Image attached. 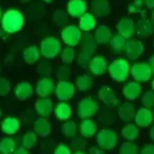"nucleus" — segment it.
Wrapping results in <instances>:
<instances>
[{"label":"nucleus","instance_id":"f257e3e1","mask_svg":"<svg viewBox=\"0 0 154 154\" xmlns=\"http://www.w3.org/2000/svg\"><path fill=\"white\" fill-rule=\"evenodd\" d=\"M1 24L2 30L7 34L15 33L23 27L24 16L19 10L11 8L2 15Z\"/></svg>","mask_w":154,"mask_h":154},{"label":"nucleus","instance_id":"f03ea898","mask_svg":"<svg viewBox=\"0 0 154 154\" xmlns=\"http://www.w3.org/2000/svg\"><path fill=\"white\" fill-rule=\"evenodd\" d=\"M131 66L127 59L119 58L109 64L107 71L113 80L123 83L131 75Z\"/></svg>","mask_w":154,"mask_h":154},{"label":"nucleus","instance_id":"7ed1b4c3","mask_svg":"<svg viewBox=\"0 0 154 154\" xmlns=\"http://www.w3.org/2000/svg\"><path fill=\"white\" fill-rule=\"evenodd\" d=\"M39 49L42 56L47 59H54L61 53V42L58 38L48 36L42 39Z\"/></svg>","mask_w":154,"mask_h":154},{"label":"nucleus","instance_id":"20e7f679","mask_svg":"<svg viewBox=\"0 0 154 154\" xmlns=\"http://www.w3.org/2000/svg\"><path fill=\"white\" fill-rule=\"evenodd\" d=\"M97 143L103 150H111L118 142L117 133L110 129H102L97 133Z\"/></svg>","mask_w":154,"mask_h":154},{"label":"nucleus","instance_id":"39448f33","mask_svg":"<svg viewBox=\"0 0 154 154\" xmlns=\"http://www.w3.org/2000/svg\"><path fill=\"white\" fill-rule=\"evenodd\" d=\"M82 31L77 25H67L61 32V37L64 44L68 46L75 47L82 40Z\"/></svg>","mask_w":154,"mask_h":154},{"label":"nucleus","instance_id":"423d86ee","mask_svg":"<svg viewBox=\"0 0 154 154\" xmlns=\"http://www.w3.org/2000/svg\"><path fill=\"white\" fill-rule=\"evenodd\" d=\"M99 110V106L95 100L92 98H85L79 102L77 108V113L82 120L91 119Z\"/></svg>","mask_w":154,"mask_h":154},{"label":"nucleus","instance_id":"0eeeda50","mask_svg":"<svg viewBox=\"0 0 154 154\" xmlns=\"http://www.w3.org/2000/svg\"><path fill=\"white\" fill-rule=\"evenodd\" d=\"M131 75L138 83H146L152 77V72L148 63H136L131 66Z\"/></svg>","mask_w":154,"mask_h":154},{"label":"nucleus","instance_id":"6e6552de","mask_svg":"<svg viewBox=\"0 0 154 154\" xmlns=\"http://www.w3.org/2000/svg\"><path fill=\"white\" fill-rule=\"evenodd\" d=\"M76 92V87L71 82L59 81L55 87L56 97L61 102H66L73 98Z\"/></svg>","mask_w":154,"mask_h":154},{"label":"nucleus","instance_id":"1a4fd4ad","mask_svg":"<svg viewBox=\"0 0 154 154\" xmlns=\"http://www.w3.org/2000/svg\"><path fill=\"white\" fill-rule=\"evenodd\" d=\"M55 87V83L52 79L50 77H42L37 82L35 90L40 97L47 98L54 93Z\"/></svg>","mask_w":154,"mask_h":154},{"label":"nucleus","instance_id":"9d476101","mask_svg":"<svg viewBox=\"0 0 154 154\" xmlns=\"http://www.w3.org/2000/svg\"><path fill=\"white\" fill-rule=\"evenodd\" d=\"M144 52V45L138 39H131L127 41L125 47L126 56L131 60H137L143 55Z\"/></svg>","mask_w":154,"mask_h":154},{"label":"nucleus","instance_id":"9b49d317","mask_svg":"<svg viewBox=\"0 0 154 154\" xmlns=\"http://www.w3.org/2000/svg\"><path fill=\"white\" fill-rule=\"evenodd\" d=\"M99 100L109 107H115L119 105L120 101L116 96L115 92L108 86H103L100 87L97 93Z\"/></svg>","mask_w":154,"mask_h":154},{"label":"nucleus","instance_id":"f8f14e48","mask_svg":"<svg viewBox=\"0 0 154 154\" xmlns=\"http://www.w3.org/2000/svg\"><path fill=\"white\" fill-rule=\"evenodd\" d=\"M117 29L123 37L130 39L136 33V24L131 18H123L117 22Z\"/></svg>","mask_w":154,"mask_h":154},{"label":"nucleus","instance_id":"ddd939ff","mask_svg":"<svg viewBox=\"0 0 154 154\" xmlns=\"http://www.w3.org/2000/svg\"><path fill=\"white\" fill-rule=\"evenodd\" d=\"M108 66V63L104 56H96L92 57L88 69L94 76H101L107 71Z\"/></svg>","mask_w":154,"mask_h":154},{"label":"nucleus","instance_id":"4468645a","mask_svg":"<svg viewBox=\"0 0 154 154\" xmlns=\"http://www.w3.org/2000/svg\"><path fill=\"white\" fill-rule=\"evenodd\" d=\"M153 120L154 116L152 110L146 107H142L137 110L134 117L136 125L143 128L150 126L153 122Z\"/></svg>","mask_w":154,"mask_h":154},{"label":"nucleus","instance_id":"2eb2a0df","mask_svg":"<svg viewBox=\"0 0 154 154\" xmlns=\"http://www.w3.org/2000/svg\"><path fill=\"white\" fill-rule=\"evenodd\" d=\"M88 4L85 0H70L67 5V12L73 18H80L87 12Z\"/></svg>","mask_w":154,"mask_h":154},{"label":"nucleus","instance_id":"dca6fc26","mask_svg":"<svg viewBox=\"0 0 154 154\" xmlns=\"http://www.w3.org/2000/svg\"><path fill=\"white\" fill-rule=\"evenodd\" d=\"M143 87L140 83L137 81H131L126 83L123 88V94L129 101L137 100L141 96Z\"/></svg>","mask_w":154,"mask_h":154},{"label":"nucleus","instance_id":"f3484780","mask_svg":"<svg viewBox=\"0 0 154 154\" xmlns=\"http://www.w3.org/2000/svg\"><path fill=\"white\" fill-rule=\"evenodd\" d=\"M54 104L51 99L48 97L47 98H42L40 97L36 100L35 103V109L38 114L41 117L49 116L51 113L54 111Z\"/></svg>","mask_w":154,"mask_h":154},{"label":"nucleus","instance_id":"a211bd4d","mask_svg":"<svg viewBox=\"0 0 154 154\" xmlns=\"http://www.w3.org/2000/svg\"><path fill=\"white\" fill-rule=\"evenodd\" d=\"M136 33L141 38L149 37L154 33V25L149 19L141 18L136 23Z\"/></svg>","mask_w":154,"mask_h":154},{"label":"nucleus","instance_id":"6ab92c4d","mask_svg":"<svg viewBox=\"0 0 154 154\" xmlns=\"http://www.w3.org/2000/svg\"><path fill=\"white\" fill-rule=\"evenodd\" d=\"M35 89L28 82H22L15 87L14 93L18 100L23 101L33 96Z\"/></svg>","mask_w":154,"mask_h":154},{"label":"nucleus","instance_id":"aec40b11","mask_svg":"<svg viewBox=\"0 0 154 154\" xmlns=\"http://www.w3.org/2000/svg\"><path fill=\"white\" fill-rule=\"evenodd\" d=\"M21 126L20 121L15 117H6L1 123V129L7 135H13L19 130Z\"/></svg>","mask_w":154,"mask_h":154},{"label":"nucleus","instance_id":"412c9836","mask_svg":"<svg viewBox=\"0 0 154 154\" xmlns=\"http://www.w3.org/2000/svg\"><path fill=\"white\" fill-rule=\"evenodd\" d=\"M135 106L130 102H126L120 104L118 107L117 113L119 117L125 122H131L134 120L136 115Z\"/></svg>","mask_w":154,"mask_h":154},{"label":"nucleus","instance_id":"4be33fe9","mask_svg":"<svg viewBox=\"0 0 154 154\" xmlns=\"http://www.w3.org/2000/svg\"><path fill=\"white\" fill-rule=\"evenodd\" d=\"M79 131L83 137L90 138L97 133V126L93 120L85 119L80 123Z\"/></svg>","mask_w":154,"mask_h":154},{"label":"nucleus","instance_id":"5701e85b","mask_svg":"<svg viewBox=\"0 0 154 154\" xmlns=\"http://www.w3.org/2000/svg\"><path fill=\"white\" fill-rule=\"evenodd\" d=\"M91 10L97 17L107 16L110 12L108 0H93L91 2Z\"/></svg>","mask_w":154,"mask_h":154},{"label":"nucleus","instance_id":"b1692460","mask_svg":"<svg viewBox=\"0 0 154 154\" xmlns=\"http://www.w3.org/2000/svg\"><path fill=\"white\" fill-rule=\"evenodd\" d=\"M54 113L61 121H67L72 115V108L67 102H60L54 106Z\"/></svg>","mask_w":154,"mask_h":154},{"label":"nucleus","instance_id":"393cba45","mask_svg":"<svg viewBox=\"0 0 154 154\" xmlns=\"http://www.w3.org/2000/svg\"><path fill=\"white\" fill-rule=\"evenodd\" d=\"M94 36L97 44H106L110 42L113 35L111 29L108 26L101 25L96 28Z\"/></svg>","mask_w":154,"mask_h":154},{"label":"nucleus","instance_id":"a878e982","mask_svg":"<svg viewBox=\"0 0 154 154\" xmlns=\"http://www.w3.org/2000/svg\"><path fill=\"white\" fill-rule=\"evenodd\" d=\"M97 20L94 14L86 12L79 18L80 29L85 32H89L96 28Z\"/></svg>","mask_w":154,"mask_h":154},{"label":"nucleus","instance_id":"bb28decb","mask_svg":"<svg viewBox=\"0 0 154 154\" xmlns=\"http://www.w3.org/2000/svg\"><path fill=\"white\" fill-rule=\"evenodd\" d=\"M34 131L38 136L45 137L51 132V125L46 118L40 117L35 122Z\"/></svg>","mask_w":154,"mask_h":154},{"label":"nucleus","instance_id":"cd10ccee","mask_svg":"<svg viewBox=\"0 0 154 154\" xmlns=\"http://www.w3.org/2000/svg\"><path fill=\"white\" fill-rule=\"evenodd\" d=\"M82 51L87 52L93 55L97 49V43L94 36L90 32H85L82 36V40L80 42Z\"/></svg>","mask_w":154,"mask_h":154},{"label":"nucleus","instance_id":"c85d7f7f","mask_svg":"<svg viewBox=\"0 0 154 154\" xmlns=\"http://www.w3.org/2000/svg\"><path fill=\"white\" fill-rule=\"evenodd\" d=\"M40 49L36 46H29L23 51V59L28 64L32 65L37 63L40 59Z\"/></svg>","mask_w":154,"mask_h":154},{"label":"nucleus","instance_id":"c756f323","mask_svg":"<svg viewBox=\"0 0 154 154\" xmlns=\"http://www.w3.org/2000/svg\"><path fill=\"white\" fill-rule=\"evenodd\" d=\"M127 42V41L125 38L119 33H117L112 36L110 41V45L113 53L116 54H121L125 51Z\"/></svg>","mask_w":154,"mask_h":154},{"label":"nucleus","instance_id":"7c9ffc66","mask_svg":"<svg viewBox=\"0 0 154 154\" xmlns=\"http://www.w3.org/2000/svg\"><path fill=\"white\" fill-rule=\"evenodd\" d=\"M93 85V78L88 74H83L78 76L75 81V87L81 92H87L90 90Z\"/></svg>","mask_w":154,"mask_h":154},{"label":"nucleus","instance_id":"2f4dec72","mask_svg":"<svg viewBox=\"0 0 154 154\" xmlns=\"http://www.w3.org/2000/svg\"><path fill=\"white\" fill-rule=\"evenodd\" d=\"M140 129L138 126L134 123H128L121 130V135L127 141H134L138 137Z\"/></svg>","mask_w":154,"mask_h":154},{"label":"nucleus","instance_id":"473e14b6","mask_svg":"<svg viewBox=\"0 0 154 154\" xmlns=\"http://www.w3.org/2000/svg\"><path fill=\"white\" fill-rule=\"evenodd\" d=\"M16 143L12 137H5L0 141V154H13Z\"/></svg>","mask_w":154,"mask_h":154},{"label":"nucleus","instance_id":"72a5a7b5","mask_svg":"<svg viewBox=\"0 0 154 154\" xmlns=\"http://www.w3.org/2000/svg\"><path fill=\"white\" fill-rule=\"evenodd\" d=\"M61 60L64 64L69 65L74 62L76 59V51L74 47L71 46H66L64 49H61L60 53Z\"/></svg>","mask_w":154,"mask_h":154},{"label":"nucleus","instance_id":"f704fd0d","mask_svg":"<svg viewBox=\"0 0 154 154\" xmlns=\"http://www.w3.org/2000/svg\"><path fill=\"white\" fill-rule=\"evenodd\" d=\"M38 142V135L35 131H28L22 138V144L24 148L31 149L34 148Z\"/></svg>","mask_w":154,"mask_h":154},{"label":"nucleus","instance_id":"c9c22d12","mask_svg":"<svg viewBox=\"0 0 154 154\" xmlns=\"http://www.w3.org/2000/svg\"><path fill=\"white\" fill-rule=\"evenodd\" d=\"M78 131V126L75 121L67 120L61 126V132L66 137H74Z\"/></svg>","mask_w":154,"mask_h":154},{"label":"nucleus","instance_id":"e433bc0d","mask_svg":"<svg viewBox=\"0 0 154 154\" xmlns=\"http://www.w3.org/2000/svg\"><path fill=\"white\" fill-rule=\"evenodd\" d=\"M52 19L58 26L63 27L68 22V13L62 9H58L53 13Z\"/></svg>","mask_w":154,"mask_h":154},{"label":"nucleus","instance_id":"4c0bfd02","mask_svg":"<svg viewBox=\"0 0 154 154\" xmlns=\"http://www.w3.org/2000/svg\"><path fill=\"white\" fill-rule=\"evenodd\" d=\"M137 146L131 141H127L121 145L119 149V154H139Z\"/></svg>","mask_w":154,"mask_h":154},{"label":"nucleus","instance_id":"58836bf2","mask_svg":"<svg viewBox=\"0 0 154 154\" xmlns=\"http://www.w3.org/2000/svg\"><path fill=\"white\" fill-rule=\"evenodd\" d=\"M88 146V141L82 137H76L71 140V147L76 152H84Z\"/></svg>","mask_w":154,"mask_h":154},{"label":"nucleus","instance_id":"ea45409f","mask_svg":"<svg viewBox=\"0 0 154 154\" xmlns=\"http://www.w3.org/2000/svg\"><path fill=\"white\" fill-rule=\"evenodd\" d=\"M143 107L151 109L154 106V91L153 90H147L143 94L141 98Z\"/></svg>","mask_w":154,"mask_h":154},{"label":"nucleus","instance_id":"a19ab883","mask_svg":"<svg viewBox=\"0 0 154 154\" xmlns=\"http://www.w3.org/2000/svg\"><path fill=\"white\" fill-rule=\"evenodd\" d=\"M71 74V70L68 65H63L58 67L56 71V76L60 81H66L70 78Z\"/></svg>","mask_w":154,"mask_h":154},{"label":"nucleus","instance_id":"79ce46f5","mask_svg":"<svg viewBox=\"0 0 154 154\" xmlns=\"http://www.w3.org/2000/svg\"><path fill=\"white\" fill-rule=\"evenodd\" d=\"M92 59V54L82 51L77 56V63L82 68L88 67Z\"/></svg>","mask_w":154,"mask_h":154},{"label":"nucleus","instance_id":"37998d69","mask_svg":"<svg viewBox=\"0 0 154 154\" xmlns=\"http://www.w3.org/2000/svg\"><path fill=\"white\" fill-rule=\"evenodd\" d=\"M38 72L43 77H49L52 71V67L47 60H42L38 65Z\"/></svg>","mask_w":154,"mask_h":154},{"label":"nucleus","instance_id":"c03bdc74","mask_svg":"<svg viewBox=\"0 0 154 154\" xmlns=\"http://www.w3.org/2000/svg\"><path fill=\"white\" fill-rule=\"evenodd\" d=\"M144 0H134L132 3L128 5V12L130 14H136L143 10Z\"/></svg>","mask_w":154,"mask_h":154},{"label":"nucleus","instance_id":"a18cd8bd","mask_svg":"<svg viewBox=\"0 0 154 154\" xmlns=\"http://www.w3.org/2000/svg\"><path fill=\"white\" fill-rule=\"evenodd\" d=\"M11 90V84L7 79L0 77V96H6Z\"/></svg>","mask_w":154,"mask_h":154},{"label":"nucleus","instance_id":"49530a36","mask_svg":"<svg viewBox=\"0 0 154 154\" xmlns=\"http://www.w3.org/2000/svg\"><path fill=\"white\" fill-rule=\"evenodd\" d=\"M100 121L103 123V124L106 125H109V124L112 123L113 122V113L110 112V111H103V113H101L100 115Z\"/></svg>","mask_w":154,"mask_h":154},{"label":"nucleus","instance_id":"de8ad7c7","mask_svg":"<svg viewBox=\"0 0 154 154\" xmlns=\"http://www.w3.org/2000/svg\"><path fill=\"white\" fill-rule=\"evenodd\" d=\"M54 154H71V151L65 144H59L54 149Z\"/></svg>","mask_w":154,"mask_h":154},{"label":"nucleus","instance_id":"09e8293b","mask_svg":"<svg viewBox=\"0 0 154 154\" xmlns=\"http://www.w3.org/2000/svg\"><path fill=\"white\" fill-rule=\"evenodd\" d=\"M139 154H154V144H146L140 151Z\"/></svg>","mask_w":154,"mask_h":154},{"label":"nucleus","instance_id":"8fccbe9b","mask_svg":"<svg viewBox=\"0 0 154 154\" xmlns=\"http://www.w3.org/2000/svg\"><path fill=\"white\" fill-rule=\"evenodd\" d=\"M88 154H106L104 150L99 146H92L88 151Z\"/></svg>","mask_w":154,"mask_h":154},{"label":"nucleus","instance_id":"3c124183","mask_svg":"<svg viewBox=\"0 0 154 154\" xmlns=\"http://www.w3.org/2000/svg\"><path fill=\"white\" fill-rule=\"evenodd\" d=\"M13 154H30L29 152L28 151L27 149L24 147H20L19 149H15V151L14 152Z\"/></svg>","mask_w":154,"mask_h":154},{"label":"nucleus","instance_id":"603ef678","mask_svg":"<svg viewBox=\"0 0 154 154\" xmlns=\"http://www.w3.org/2000/svg\"><path fill=\"white\" fill-rule=\"evenodd\" d=\"M144 4L149 9H154V0H144Z\"/></svg>","mask_w":154,"mask_h":154},{"label":"nucleus","instance_id":"864d4df0","mask_svg":"<svg viewBox=\"0 0 154 154\" xmlns=\"http://www.w3.org/2000/svg\"><path fill=\"white\" fill-rule=\"evenodd\" d=\"M148 64H149V66H150L151 70H152V74H153L154 73V55L150 58V59H149V61Z\"/></svg>","mask_w":154,"mask_h":154},{"label":"nucleus","instance_id":"5fc2aeb1","mask_svg":"<svg viewBox=\"0 0 154 154\" xmlns=\"http://www.w3.org/2000/svg\"><path fill=\"white\" fill-rule=\"evenodd\" d=\"M149 136H150L151 139L154 142V125L151 127L150 130H149Z\"/></svg>","mask_w":154,"mask_h":154},{"label":"nucleus","instance_id":"6e6d98bb","mask_svg":"<svg viewBox=\"0 0 154 154\" xmlns=\"http://www.w3.org/2000/svg\"><path fill=\"white\" fill-rule=\"evenodd\" d=\"M149 20L151 21V22L152 23V25H154V9L152 11V12H151V17H150V19Z\"/></svg>","mask_w":154,"mask_h":154},{"label":"nucleus","instance_id":"4d7b16f0","mask_svg":"<svg viewBox=\"0 0 154 154\" xmlns=\"http://www.w3.org/2000/svg\"><path fill=\"white\" fill-rule=\"evenodd\" d=\"M21 2H22V3H27V2H30L31 0H20Z\"/></svg>","mask_w":154,"mask_h":154},{"label":"nucleus","instance_id":"13d9d810","mask_svg":"<svg viewBox=\"0 0 154 154\" xmlns=\"http://www.w3.org/2000/svg\"><path fill=\"white\" fill-rule=\"evenodd\" d=\"M43 2H46V3H51V2H52L53 0H42Z\"/></svg>","mask_w":154,"mask_h":154},{"label":"nucleus","instance_id":"bf43d9fd","mask_svg":"<svg viewBox=\"0 0 154 154\" xmlns=\"http://www.w3.org/2000/svg\"><path fill=\"white\" fill-rule=\"evenodd\" d=\"M151 87H152V90L154 91V79L152 80V83H151Z\"/></svg>","mask_w":154,"mask_h":154},{"label":"nucleus","instance_id":"052dcab7","mask_svg":"<svg viewBox=\"0 0 154 154\" xmlns=\"http://www.w3.org/2000/svg\"><path fill=\"white\" fill-rule=\"evenodd\" d=\"M74 154H86V153L84 152H76L75 153H74Z\"/></svg>","mask_w":154,"mask_h":154},{"label":"nucleus","instance_id":"680f3d73","mask_svg":"<svg viewBox=\"0 0 154 154\" xmlns=\"http://www.w3.org/2000/svg\"><path fill=\"white\" fill-rule=\"evenodd\" d=\"M2 116V109H1V107H0V119H1Z\"/></svg>","mask_w":154,"mask_h":154},{"label":"nucleus","instance_id":"e2e57ef3","mask_svg":"<svg viewBox=\"0 0 154 154\" xmlns=\"http://www.w3.org/2000/svg\"><path fill=\"white\" fill-rule=\"evenodd\" d=\"M1 15H2V12H1V8H0V19H1Z\"/></svg>","mask_w":154,"mask_h":154},{"label":"nucleus","instance_id":"0e129e2a","mask_svg":"<svg viewBox=\"0 0 154 154\" xmlns=\"http://www.w3.org/2000/svg\"><path fill=\"white\" fill-rule=\"evenodd\" d=\"M0 70H1V67H0Z\"/></svg>","mask_w":154,"mask_h":154},{"label":"nucleus","instance_id":"69168bd1","mask_svg":"<svg viewBox=\"0 0 154 154\" xmlns=\"http://www.w3.org/2000/svg\"><path fill=\"white\" fill-rule=\"evenodd\" d=\"M153 116H154V112H153Z\"/></svg>","mask_w":154,"mask_h":154}]
</instances>
